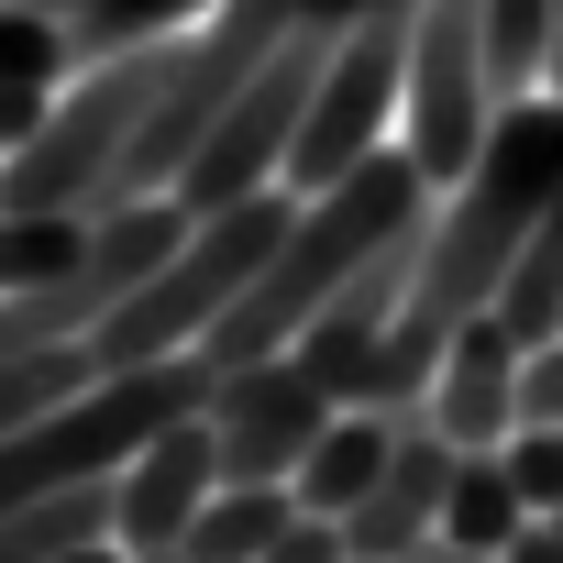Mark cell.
Returning a JSON list of instances; mask_svg holds the SVG:
<instances>
[{"mask_svg": "<svg viewBox=\"0 0 563 563\" xmlns=\"http://www.w3.org/2000/svg\"><path fill=\"white\" fill-rule=\"evenodd\" d=\"M232 475H221V442H210V409H199V420H177L166 442H144L111 475V541L122 552H188V530H199V508Z\"/></svg>", "mask_w": 563, "mask_h": 563, "instance_id": "30bf717a", "label": "cell"}, {"mask_svg": "<svg viewBox=\"0 0 563 563\" xmlns=\"http://www.w3.org/2000/svg\"><path fill=\"white\" fill-rule=\"evenodd\" d=\"M155 89H166V45L78 67L56 89L45 133L23 155H0V210H12V221H100L111 188H122V155H133V133L155 111Z\"/></svg>", "mask_w": 563, "mask_h": 563, "instance_id": "277c9868", "label": "cell"}, {"mask_svg": "<svg viewBox=\"0 0 563 563\" xmlns=\"http://www.w3.org/2000/svg\"><path fill=\"white\" fill-rule=\"evenodd\" d=\"M221 12V0H100V12L67 23V67H111V56H144V45H177Z\"/></svg>", "mask_w": 563, "mask_h": 563, "instance_id": "9a60e30c", "label": "cell"}, {"mask_svg": "<svg viewBox=\"0 0 563 563\" xmlns=\"http://www.w3.org/2000/svg\"><path fill=\"white\" fill-rule=\"evenodd\" d=\"M497 563H563V519H530V530H519Z\"/></svg>", "mask_w": 563, "mask_h": 563, "instance_id": "cb8c5ba5", "label": "cell"}, {"mask_svg": "<svg viewBox=\"0 0 563 563\" xmlns=\"http://www.w3.org/2000/svg\"><path fill=\"white\" fill-rule=\"evenodd\" d=\"M111 541V486H78V497H34L0 519V563H67V552H100ZM122 552V541H111Z\"/></svg>", "mask_w": 563, "mask_h": 563, "instance_id": "e0dca14e", "label": "cell"}, {"mask_svg": "<svg viewBox=\"0 0 563 563\" xmlns=\"http://www.w3.org/2000/svg\"><path fill=\"white\" fill-rule=\"evenodd\" d=\"M45 111H56V89H0V155H23L45 133Z\"/></svg>", "mask_w": 563, "mask_h": 563, "instance_id": "603a6c76", "label": "cell"}, {"mask_svg": "<svg viewBox=\"0 0 563 563\" xmlns=\"http://www.w3.org/2000/svg\"><path fill=\"white\" fill-rule=\"evenodd\" d=\"M188 243V199H111L78 243L67 276H45V288H12L0 299V354H56V343H100L133 288H155V265Z\"/></svg>", "mask_w": 563, "mask_h": 563, "instance_id": "5b68a950", "label": "cell"}, {"mask_svg": "<svg viewBox=\"0 0 563 563\" xmlns=\"http://www.w3.org/2000/svg\"><path fill=\"white\" fill-rule=\"evenodd\" d=\"M265 563H354V552H343V519H310V508H299V519H288V541H276Z\"/></svg>", "mask_w": 563, "mask_h": 563, "instance_id": "7402d4cb", "label": "cell"}, {"mask_svg": "<svg viewBox=\"0 0 563 563\" xmlns=\"http://www.w3.org/2000/svg\"><path fill=\"white\" fill-rule=\"evenodd\" d=\"M519 431H563V332L519 343Z\"/></svg>", "mask_w": 563, "mask_h": 563, "instance_id": "44dd1931", "label": "cell"}, {"mask_svg": "<svg viewBox=\"0 0 563 563\" xmlns=\"http://www.w3.org/2000/svg\"><path fill=\"white\" fill-rule=\"evenodd\" d=\"M453 464H464V453H453L442 431H420V420H409V431H398V464H387V486H376V497L343 519V552H354V563H409V552H431V541H442Z\"/></svg>", "mask_w": 563, "mask_h": 563, "instance_id": "7c38bea8", "label": "cell"}, {"mask_svg": "<svg viewBox=\"0 0 563 563\" xmlns=\"http://www.w3.org/2000/svg\"><path fill=\"white\" fill-rule=\"evenodd\" d=\"M398 122H409V12H365L321 67V100H310L299 155H288V188L299 199L343 188L354 166L398 155Z\"/></svg>", "mask_w": 563, "mask_h": 563, "instance_id": "8992f818", "label": "cell"}, {"mask_svg": "<svg viewBox=\"0 0 563 563\" xmlns=\"http://www.w3.org/2000/svg\"><path fill=\"white\" fill-rule=\"evenodd\" d=\"M519 530H530V497H519L508 453H464L453 464V497H442V541L453 552H508Z\"/></svg>", "mask_w": 563, "mask_h": 563, "instance_id": "2e32d148", "label": "cell"}, {"mask_svg": "<svg viewBox=\"0 0 563 563\" xmlns=\"http://www.w3.org/2000/svg\"><path fill=\"white\" fill-rule=\"evenodd\" d=\"M288 221H299V188H265V199H232V210L188 221V243L155 265V288H133V310L89 343V354H100V376H111V365H166V354H199V343L243 310V288L276 265Z\"/></svg>", "mask_w": 563, "mask_h": 563, "instance_id": "3957f363", "label": "cell"}, {"mask_svg": "<svg viewBox=\"0 0 563 563\" xmlns=\"http://www.w3.org/2000/svg\"><path fill=\"white\" fill-rule=\"evenodd\" d=\"M221 387L210 354H166V365H111L89 376L78 398H56L45 420H23L0 442V519L34 508V497H78V486H111L144 442H166L177 420H199Z\"/></svg>", "mask_w": 563, "mask_h": 563, "instance_id": "7a4b0ae2", "label": "cell"}, {"mask_svg": "<svg viewBox=\"0 0 563 563\" xmlns=\"http://www.w3.org/2000/svg\"><path fill=\"white\" fill-rule=\"evenodd\" d=\"M67 563H122V552H111V541H100V552H67Z\"/></svg>", "mask_w": 563, "mask_h": 563, "instance_id": "4316f807", "label": "cell"}, {"mask_svg": "<svg viewBox=\"0 0 563 563\" xmlns=\"http://www.w3.org/2000/svg\"><path fill=\"white\" fill-rule=\"evenodd\" d=\"M431 221V177L409 166V155H376V166H354L343 188H321V199H299V221H288V243H276V265L243 288V310L199 343L210 365H265V354H288L354 276L387 254V243H409Z\"/></svg>", "mask_w": 563, "mask_h": 563, "instance_id": "6da1fadb", "label": "cell"}, {"mask_svg": "<svg viewBox=\"0 0 563 563\" xmlns=\"http://www.w3.org/2000/svg\"><path fill=\"white\" fill-rule=\"evenodd\" d=\"M122 563H177V552H122Z\"/></svg>", "mask_w": 563, "mask_h": 563, "instance_id": "f1b7e54d", "label": "cell"}, {"mask_svg": "<svg viewBox=\"0 0 563 563\" xmlns=\"http://www.w3.org/2000/svg\"><path fill=\"white\" fill-rule=\"evenodd\" d=\"M475 34H486L497 100H541L552 89V0H475Z\"/></svg>", "mask_w": 563, "mask_h": 563, "instance_id": "ac0fdd59", "label": "cell"}, {"mask_svg": "<svg viewBox=\"0 0 563 563\" xmlns=\"http://www.w3.org/2000/svg\"><path fill=\"white\" fill-rule=\"evenodd\" d=\"M365 12H420V0H365Z\"/></svg>", "mask_w": 563, "mask_h": 563, "instance_id": "83f0119b", "label": "cell"}, {"mask_svg": "<svg viewBox=\"0 0 563 563\" xmlns=\"http://www.w3.org/2000/svg\"><path fill=\"white\" fill-rule=\"evenodd\" d=\"M332 45H343V34H299V45H276V67H265V78L210 122V144H199L188 177L166 188V199H188V221H210V210H232V199H265V188H288V155H299V122H310V100H321Z\"/></svg>", "mask_w": 563, "mask_h": 563, "instance_id": "ba28073f", "label": "cell"}, {"mask_svg": "<svg viewBox=\"0 0 563 563\" xmlns=\"http://www.w3.org/2000/svg\"><path fill=\"white\" fill-rule=\"evenodd\" d=\"M409 563H497V552H453V541H431V552H409Z\"/></svg>", "mask_w": 563, "mask_h": 563, "instance_id": "d4e9b609", "label": "cell"}, {"mask_svg": "<svg viewBox=\"0 0 563 563\" xmlns=\"http://www.w3.org/2000/svg\"><path fill=\"white\" fill-rule=\"evenodd\" d=\"M332 420H343V409H332V387H321L299 354L221 365V387H210V442H221V475H232V486H288Z\"/></svg>", "mask_w": 563, "mask_h": 563, "instance_id": "9c48e42d", "label": "cell"}, {"mask_svg": "<svg viewBox=\"0 0 563 563\" xmlns=\"http://www.w3.org/2000/svg\"><path fill=\"white\" fill-rule=\"evenodd\" d=\"M398 431H409V420H387V409H343V420L310 442V464L288 475V486H299V508H310V519H354V508L387 486Z\"/></svg>", "mask_w": 563, "mask_h": 563, "instance_id": "4fadbf2b", "label": "cell"}, {"mask_svg": "<svg viewBox=\"0 0 563 563\" xmlns=\"http://www.w3.org/2000/svg\"><path fill=\"white\" fill-rule=\"evenodd\" d=\"M497 453H508L530 519H563V431H519V442H497Z\"/></svg>", "mask_w": 563, "mask_h": 563, "instance_id": "ffe728a7", "label": "cell"}, {"mask_svg": "<svg viewBox=\"0 0 563 563\" xmlns=\"http://www.w3.org/2000/svg\"><path fill=\"white\" fill-rule=\"evenodd\" d=\"M67 23H45L34 0H0V89H67Z\"/></svg>", "mask_w": 563, "mask_h": 563, "instance_id": "d6986e66", "label": "cell"}, {"mask_svg": "<svg viewBox=\"0 0 563 563\" xmlns=\"http://www.w3.org/2000/svg\"><path fill=\"white\" fill-rule=\"evenodd\" d=\"M420 431H442L453 453H497V442H519V332L486 310V321H464L453 343H442V376H431V398L409 409Z\"/></svg>", "mask_w": 563, "mask_h": 563, "instance_id": "8fae6325", "label": "cell"}, {"mask_svg": "<svg viewBox=\"0 0 563 563\" xmlns=\"http://www.w3.org/2000/svg\"><path fill=\"white\" fill-rule=\"evenodd\" d=\"M497 78H486V34H475V0H420L409 12V122H398V155L442 188H464V166L486 155L497 133Z\"/></svg>", "mask_w": 563, "mask_h": 563, "instance_id": "52a82bcc", "label": "cell"}, {"mask_svg": "<svg viewBox=\"0 0 563 563\" xmlns=\"http://www.w3.org/2000/svg\"><path fill=\"white\" fill-rule=\"evenodd\" d=\"M34 12H45V23H78V12H100V0H34Z\"/></svg>", "mask_w": 563, "mask_h": 563, "instance_id": "484cf974", "label": "cell"}, {"mask_svg": "<svg viewBox=\"0 0 563 563\" xmlns=\"http://www.w3.org/2000/svg\"><path fill=\"white\" fill-rule=\"evenodd\" d=\"M288 519H299V486H221L177 563H265L276 541H288Z\"/></svg>", "mask_w": 563, "mask_h": 563, "instance_id": "5bb4252c", "label": "cell"}]
</instances>
